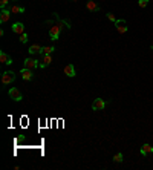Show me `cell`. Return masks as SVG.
I'll list each match as a JSON object with an SVG mask.
<instances>
[{
  "label": "cell",
  "instance_id": "obj_1",
  "mask_svg": "<svg viewBox=\"0 0 153 170\" xmlns=\"http://www.w3.org/2000/svg\"><path fill=\"white\" fill-rule=\"evenodd\" d=\"M63 28H71V23H69V22H66V20H61V19H58L57 25H52V26L49 28V32H47L49 39L52 40V42L58 40V37H60V34H61Z\"/></svg>",
  "mask_w": 153,
  "mask_h": 170
},
{
  "label": "cell",
  "instance_id": "obj_2",
  "mask_svg": "<svg viewBox=\"0 0 153 170\" xmlns=\"http://www.w3.org/2000/svg\"><path fill=\"white\" fill-rule=\"evenodd\" d=\"M23 67H26V69H32V71H35L37 67H40V63L37 58H34V57H28L25 58L23 61Z\"/></svg>",
  "mask_w": 153,
  "mask_h": 170
},
{
  "label": "cell",
  "instance_id": "obj_3",
  "mask_svg": "<svg viewBox=\"0 0 153 170\" xmlns=\"http://www.w3.org/2000/svg\"><path fill=\"white\" fill-rule=\"evenodd\" d=\"M15 80V72H12V71H5L3 74H2V84H11L12 81Z\"/></svg>",
  "mask_w": 153,
  "mask_h": 170
},
{
  "label": "cell",
  "instance_id": "obj_4",
  "mask_svg": "<svg viewBox=\"0 0 153 170\" xmlns=\"http://www.w3.org/2000/svg\"><path fill=\"white\" fill-rule=\"evenodd\" d=\"M8 95H9V98L14 100V101H22V100H23L22 92H20L19 89H17V88H11V89L8 91Z\"/></svg>",
  "mask_w": 153,
  "mask_h": 170
},
{
  "label": "cell",
  "instance_id": "obj_5",
  "mask_svg": "<svg viewBox=\"0 0 153 170\" xmlns=\"http://www.w3.org/2000/svg\"><path fill=\"white\" fill-rule=\"evenodd\" d=\"M106 106H107V101L103 98H95V101L92 103L93 110H103V109H106Z\"/></svg>",
  "mask_w": 153,
  "mask_h": 170
},
{
  "label": "cell",
  "instance_id": "obj_6",
  "mask_svg": "<svg viewBox=\"0 0 153 170\" xmlns=\"http://www.w3.org/2000/svg\"><path fill=\"white\" fill-rule=\"evenodd\" d=\"M115 28H116V31L120 32V34H126V32H127V29H129V28H127V22H126V20H123V19L115 22Z\"/></svg>",
  "mask_w": 153,
  "mask_h": 170
},
{
  "label": "cell",
  "instance_id": "obj_7",
  "mask_svg": "<svg viewBox=\"0 0 153 170\" xmlns=\"http://www.w3.org/2000/svg\"><path fill=\"white\" fill-rule=\"evenodd\" d=\"M63 72H64L66 77H69V78H74V77L77 75V72H75V66H74V64H66L64 69H63Z\"/></svg>",
  "mask_w": 153,
  "mask_h": 170
},
{
  "label": "cell",
  "instance_id": "obj_8",
  "mask_svg": "<svg viewBox=\"0 0 153 170\" xmlns=\"http://www.w3.org/2000/svg\"><path fill=\"white\" fill-rule=\"evenodd\" d=\"M20 74H22V78H23L25 81L34 80V71H32V69H26V67H23V69L20 71Z\"/></svg>",
  "mask_w": 153,
  "mask_h": 170
},
{
  "label": "cell",
  "instance_id": "obj_9",
  "mask_svg": "<svg viewBox=\"0 0 153 170\" xmlns=\"http://www.w3.org/2000/svg\"><path fill=\"white\" fill-rule=\"evenodd\" d=\"M11 29H12V32H15V34H19V36H22V34L25 32V25L20 23V22H15V23L11 26Z\"/></svg>",
  "mask_w": 153,
  "mask_h": 170
},
{
  "label": "cell",
  "instance_id": "obj_10",
  "mask_svg": "<svg viewBox=\"0 0 153 170\" xmlns=\"http://www.w3.org/2000/svg\"><path fill=\"white\" fill-rule=\"evenodd\" d=\"M9 17H11V9H2L0 11V22L2 23L9 22Z\"/></svg>",
  "mask_w": 153,
  "mask_h": 170
},
{
  "label": "cell",
  "instance_id": "obj_11",
  "mask_svg": "<svg viewBox=\"0 0 153 170\" xmlns=\"http://www.w3.org/2000/svg\"><path fill=\"white\" fill-rule=\"evenodd\" d=\"M28 51H29V54H31V55L41 54V51H43V46H40V45H31Z\"/></svg>",
  "mask_w": 153,
  "mask_h": 170
},
{
  "label": "cell",
  "instance_id": "obj_12",
  "mask_svg": "<svg viewBox=\"0 0 153 170\" xmlns=\"http://www.w3.org/2000/svg\"><path fill=\"white\" fill-rule=\"evenodd\" d=\"M86 9H87V11H92V12H96V11H99V6L95 3V0H87Z\"/></svg>",
  "mask_w": 153,
  "mask_h": 170
},
{
  "label": "cell",
  "instance_id": "obj_13",
  "mask_svg": "<svg viewBox=\"0 0 153 170\" xmlns=\"http://www.w3.org/2000/svg\"><path fill=\"white\" fill-rule=\"evenodd\" d=\"M52 52H55V46H54V45H50V46H43V51H41L43 55H52Z\"/></svg>",
  "mask_w": 153,
  "mask_h": 170
},
{
  "label": "cell",
  "instance_id": "obj_14",
  "mask_svg": "<svg viewBox=\"0 0 153 170\" xmlns=\"http://www.w3.org/2000/svg\"><path fill=\"white\" fill-rule=\"evenodd\" d=\"M139 152H141V155H148V153H153V147L150 144H142Z\"/></svg>",
  "mask_w": 153,
  "mask_h": 170
},
{
  "label": "cell",
  "instance_id": "obj_15",
  "mask_svg": "<svg viewBox=\"0 0 153 170\" xmlns=\"http://www.w3.org/2000/svg\"><path fill=\"white\" fill-rule=\"evenodd\" d=\"M9 9H11V12H12V14H23V12H25V8H23V6L15 5V3H14Z\"/></svg>",
  "mask_w": 153,
  "mask_h": 170
},
{
  "label": "cell",
  "instance_id": "obj_16",
  "mask_svg": "<svg viewBox=\"0 0 153 170\" xmlns=\"http://www.w3.org/2000/svg\"><path fill=\"white\" fill-rule=\"evenodd\" d=\"M50 63H52V55H44L43 60H41V63H40V67H46Z\"/></svg>",
  "mask_w": 153,
  "mask_h": 170
},
{
  "label": "cell",
  "instance_id": "obj_17",
  "mask_svg": "<svg viewBox=\"0 0 153 170\" xmlns=\"http://www.w3.org/2000/svg\"><path fill=\"white\" fill-rule=\"evenodd\" d=\"M11 57L5 52V51H0V61L2 63H5V64H8V60H9Z\"/></svg>",
  "mask_w": 153,
  "mask_h": 170
},
{
  "label": "cell",
  "instance_id": "obj_18",
  "mask_svg": "<svg viewBox=\"0 0 153 170\" xmlns=\"http://www.w3.org/2000/svg\"><path fill=\"white\" fill-rule=\"evenodd\" d=\"M123 158H124V156H123L121 152H120V153H115V155H113V161H115V162H120V164H121V162L124 161Z\"/></svg>",
  "mask_w": 153,
  "mask_h": 170
},
{
  "label": "cell",
  "instance_id": "obj_19",
  "mask_svg": "<svg viewBox=\"0 0 153 170\" xmlns=\"http://www.w3.org/2000/svg\"><path fill=\"white\" fill-rule=\"evenodd\" d=\"M19 40H20V43H28V40H29L28 34H26V32H23L22 36H20V39H19Z\"/></svg>",
  "mask_w": 153,
  "mask_h": 170
},
{
  "label": "cell",
  "instance_id": "obj_20",
  "mask_svg": "<svg viewBox=\"0 0 153 170\" xmlns=\"http://www.w3.org/2000/svg\"><path fill=\"white\" fill-rule=\"evenodd\" d=\"M148 2H150V0H138V6L139 8H145L148 5Z\"/></svg>",
  "mask_w": 153,
  "mask_h": 170
},
{
  "label": "cell",
  "instance_id": "obj_21",
  "mask_svg": "<svg viewBox=\"0 0 153 170\" xmlns=\"http://www.w3.org/2000/svg\"><path fill=\"white\" fill-rule=\"evenodd\" d=\"M106 15H107V19H109L110 22H113V23L116 22V17H115V14H113V12H107Z\"/></svg>",
  "mask_w": 153,
  "mask_h": 170
},
{
  "label": "cell",
  "instance_id": "obj_22",
  "mask_svg": "<svg viewBox=\"0 0 153 170\" xmlns=\"http://www.w3.org/2000/svg\"><path fill=\"white\" fill-rule=\"evenodd\" d=\"M8 3H9V0H0V8H2V9H5Z\"/></svg>",
  "mask_w": 153,
  "mask_h": 170
},
{
  "label": "cell",
  "instance_id": "obj_23",
  "mask_svg": "<svg viewBox=\"0 0 153 170\" xmlns=\"http://www.w3.org/2000/svg\"><path fill=\"white\" fill-rule=\"evenodd\" d=\"M71 2H77V0H71Z\"/></svg>",
  "mask_w": 153,
  "mask_h": 170
},
{
  "label": "cell",
  "instance_id": "obj_24",
  "mask_svg": "<svg viewBox=\"0 0 153 170\" xmlns=\"http://www.w3.org/2000/svg\"><path fill=\"white\" fill-rule=\"evenodd\" d=\"M151 49H153V46H151Z\"/></svg>",
  "mask_w": 153,
  "mask_h": 170
}]
</instances>
